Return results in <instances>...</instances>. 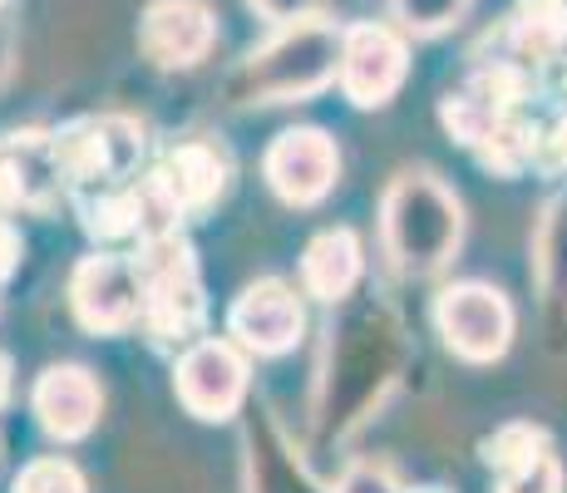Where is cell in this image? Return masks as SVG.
Wrapping results in <instances>:
<instances>
[{"label":"cell","instance_id":"1","mask_svg":"<svg viewBox=\"0 0 567 493\" xmlns=\"http://www.w3.org/2000/svg\"><path fill=\"white\" fill-rule=\"evenodd\" d=\"M405 370V326L380 301L341 311L326 331L321 380H316V440L341 444L380 410Z\"/></svg>","mask_w":567,"mask_h":493},{"label":"cell","instance_id":"2","mask_svg":"<svg viewBox=\"0 0 567 493\" xmlns=\"http://www.w3.org/2000/svg\"><path fill=\"white\" fill-rule=\"evenodd\" d=\"M523 99H528V70L508 60H484L460 90L440 99V119L488 168L518 173L538 163V124L523 119Z\"/></svg>","mask_w":567,"mask_h":493},{"label":"cell","instance_id":"3","mask_svg":"<svg viewBox=\"0 0 567 493\" xmlns=\"http://www.w3.org/2000/svg\"><path fill=\"white\" fill-rule=\"evenodd\" d=\"M346 25L326 20L321 10L307 20H287L267 45H257L227 80L233 104H301L331 90L341 74Z\"/></svg>","mask_w":567,"mask_h":493},{"label":"cell","instance_id":"4","mask_svg":"<svg viewBox=\"0 0 567 493\" xmlns=\"http://www.w3.org/2000/svg\"><path fill=\"white\" fill-rule=\"evenodd\" d=\"M380 237L405 277H434L464 243V207L430 168H405L380 197Z\"/></svg>","mask_w":567,"mask_h":493},{"label":"cell","instance_id":"5","mask_svg":"<svg viewBox=\"0 0 567 493\" xmlns=\"http://www.w3.org/2000/svg\"><path fill=\"white\" fill-rule=\"evenodd\" d=\"M138 277H144V316L138 326L154 346H193L203 336V281L193 247L183 233H163L154 243H138Z\"/></svg>","mask_w":567,"mask_h":493},{"label":"cell","instance_id":"6","mask_svg":"<svg viewBox=\"0 0 567 493\" xmlns=\"http://www.w3.org/2000/svg\"><path fill=\"white\" fill-rule=\"evenodd\" d=\"M54 148H60L64 188L74 197L104 193L134 178L138 158H144V124L124 114L74 119V124H64L54 134Z\"/></svg>","mask_w":567,"mask_h":493},{"label":"cell","instance_id":"7","mask_svg":"<svg viewBox=\"0 0 567 493\" xmlns=\"http://www.w3.org/2000/svg\"><path fill=\"white\" fill-rule=\"evenodd\" d=\"M434 331L460 360L494 366L514 346V306L488 281H454L434 301Z\"/></svg>","mask_w":567,"mask_h":493},{"label":"cell","instance_id":"8","mask_svg":"<svg viewBox=\"0 0 567 493\" xmlns=\"http://www.w3.org/2000/svg\"><path fill=\"white\" fill-rule=\"evenodd\" d=\"M70 306L74 321L94 336H124L144 316V277H138V257H118V251H94L74 267L70 277Z\"/></svg>","mask_w":567,"mask_h":493},{"label":"cell","instance_id":"9","mask_svg":"<svg viewBox=\"0 0 567 493\" xmlns=\"http://www.w3.org/2000/svg\"><path fill=\"white\" fill-rule=\"evenodd\" d=\"M410 74V50L405 35L395 25H380V20H361V25H346L341 40V94L355 109H380L395 99V90Z\"/></svg>","mask_w":567,"mask_h":493},{"label":"cell","instance_id":"10","mask_svg":"<svg viewBox=\"0 0 567 493\" xmlns=\"http://www.w3.org/2000/svg\"><path fill=\"white\" fill-rule=\"evenodd\" d=\"M261 173H267V188L287 207H316L341 178V153H336V138L326 129L301 124L271 138Z\"/></svg>","mask_w":567,"mask_h":493},{"label":"cell","instance_id":"11","mask_svg":"<svg viewBox=\"0 0 567 493\" xmlns=\"http://www.w3.org/2000/svg\"><path fill=\"white\" fill-rule=\"evenodd\" d=\"M173 390L198 420H233L247 400V356L237 341H193L178 356Z\"/></svg>","mask_w":567,"mask_h":493},{"label":"cell","instance_id":"12","mask_svg":"<svg viewBox=\"0 0 567 493\" xmlns=\"http://www.w3.org/2000/svg\"><path fill=\"white\" fill-rule=\"evenodd\" d=\"M64 193L60 148L45 129L0 138V213H50Z\"/></svg>","mask_w":567,"mask_h":493},{"label":"cell","instance_id":"13","mask_svg":"<svg viewBox=\"0 0 567 493\" xmlns=\"http://www.w3.org/2000/svg\"><path fill=\"white\" fill-rule=\"evenodd\" d=\"M227 331L243 350L252 356H287L291 346L307 331V311H301V296L277 277H261L252 287L237 291L233 311H227Z\"/></svg>","mask_w":567,"mask_h":493},{"label":"cell","instance_id":"14","mask_svg":"<svg viewBox=\"0 0 567 493\" xmlns=\"http://www.w3.org/2000/svg\"><path fill=\"white\" fill-rule=\"evenodd\" d=\"M217 45V16L207 0H154L138 20V50L158 70H198Z\"/></svg>","mask_w":567,"mask_h":493},{"label":"cell","instance_id":"15","mask_svg":"<svg viewBox=\"0 0 567 493\" xmlns=\"http://www.w3.org/2000/svg\"><path fill=\"white\" fill-rule=\"evenodd\" d=\"M30 404H35V420L50 440L74 444L100 424L104 390L94 380V370H84V366H45L35 390H30Z\"/></svg>","mask_w":567,"mask_h":493},{"label":"cell","instance_id":"16","mask_svg":"<svg viewBox=\"0 0 567 493\" xmlns=\"http://www.w3.org/2000/svg\"><path fill=\"white\" fill-rule=\"evenodd\" d=\"M494 60H508L518 70H543L567 54V0H518L504 16V25L488 35Z\"/></svg>","mask_w":567,"mask_h":493},{"label":"cell","instance_id":"17","mask_svg":"<svg viewBox=\"0 0 567 493\" xmlns=\"http://www.w3.org/2000/svg\"><path fill=\"white\" fill-rule=\"evenodd\" d=\"M227 173H233L227 168V153L213 138H183V144L168 148V158L158 163L154 178L173 197V207L188 217V213H207L227 193Z\"/></svg>","mask_w":567,"mask_h":493},{"label":"cell","instance_id":"18","mask_svg":"<svg viewBox=\"0 0 567 493\" xmlns=\"http://www.w3.org/2000/svg\"><path fill=\"white\" fill-rule=\"evenodd\" d=\"M365 271V247L351 227H326L301 251V287L316 301H346Z\"/></svg>","mask_w":567,"mask_h":493},{"label":"cell","instance_id":"19","mask_svg":"<svg viewBox=\"0 0 567 493\" xmlns=\"http://www.w3.org/2000/svg\"><path fill=\"white\" fill-rule=\"evenodd\" d=\"M533 271H538V291L553 316L567 321V197H553L538 217V237H533Z\"/></svg>","mask_w":567,"mask_h":493},{"label":"cell","instance_id":"20","mask_svg":"<svg viewBox=\"0 0 567 493\" xmlns=\"http://www.w3.org/2000/svg\"><path fill=\"white\" fill-rule=\"evenodd\" d=\"M474 0H390V16L400 20V30L414 40H430V35H444L454 30L460 20L468 16Z\"/></svg>","mask_w":567,"mask_h":493},{"label":"cell","instance_id":"21","mask_svg":"<svg viewBox=\"0 0 567 493\" xmlns=\"http://www.w3.org/2000/svg\"><path fill=\"white\" fill-rule=\"evenodd\" d=\"M498 493H563V464L553 444H538L533 454L498 469Z\"/></svg>","mask_w":567,"mask_h":493},{"label":"cell","instance_id":"22","mask_svg":"<svg viewBox=\"0 0 567 493\" xmlns=\"http://www.w3.org/2000/svg\"><path fill=\"white\" fill-rule=\"evenodd\" d=\"M10 493H90V484H84V474L70 464V459L45 454V459H30V464L20 469V479Z\"/></svg>","mask_w":567,"mask_h":493},{"label":"cell","instance_id":"23","mask_svg":"<svg viewBox=\"0 0 567 493\" xmlns=\"http://www.w3.org/2000/svg\"><path fill=\"white\" fill-rule=\"evenodd\" d=\"M538 444H548V434H543L538 424H504V430H498L494 440H484V464L498 474L504 464H514V459L533 454Z\"/></svg>","mask_w":567,"mask_h":493},{"label":"cell","instance_id":"24","mask_svg":"<svg viewBox=\"0 0 567 493\" xmlns=\"http://www.w3.org/2000/svg\"><path fill=\"white\" fill-rule=\"evenodd\" d=\"M331 493H405V489H400V479L390 474L385 464H375V459H361V464H351L341 479H336Z\"/></svg>","mask_w":567,"mask_h":493},{"label":"cell","instance_id":"25","mask_svg":"<svg viewBox=\"0 0 567 493\" xmlns=\"http://www.w3.org/2000/svg\"><path fill=\"white\" fill-rule=\"evenodd\" d=\"M247 6H252L261 20H271V25H287V20L316 16V0H247Z\"/></svg>","mask_w":567,"mask_h":493},{"label":"cell","instance_id":"26","mask_svg":"<svg viewBox=\"0 0 567 493\" xmlns=\"http://www.w3.org/2000/svg\"><path fill=\"white\" fill-rule=\"evenodd\" d=\"M20 251H25V243H20V233L0 217V281L6 277H16V267H20Z\"/></svg>","mask_w":567,"mask_h":493},{"label":"cell","instance_id":"27","mask_svg":"<svg viewBox=\"0 0 567 493\" xmlns=\"http://www.w3.org/2000/svg\"><path fill=\"white\" fill-rule=\"evenodd\" d=\"M10 64H16V35H10V25L0 20V84L10 80Z\"/></svg>","mask_w":567,"mask_h":493},{"label":"cell","instance_id":"28","mask_svg":"<svg viewBox=\"0 0 567 493\" xmlns=\"http://www.w3.org/2000/svg\"><path fill=\"white\" fill-rule=\"evenodd\" d=\"M6 400H10V360L0 356V404H6Z\"/></svg>","mask_w":567,"mask_h":493},{"label":"cell","instance_id":"29","mask_svg":"<svg viewBox=\"0 0 567 493\" xmlns=\"http://www.w3.org/2000/svg\"><path fill=\"white\" fill-rule=\"evenodd\" d=\"M563 94H567V54H563Z\"/></svg>","mask_w":567,"mask_h":493},{"label":"cell","instance_id":"30","mask_svg":"<svg viewBox=\"0 0 567 493\" xmlns=\"http://www.w3.org/2000/svg\"><path fill=\"white\" fill-rule=\"evenodd\" d=\"M414 493H450V489H414Z\"/></svg>","mask_w":567,"mask_h":493},{"label":"cell","instance_id":"31","mask_svg":"<svg viewBox=\"0 0 567 493\" xmlns=\"http://www.w3.org/2000/svg\"><path fill=\"white\" fill-rule=\"evenodd\" d=\"M0 6H6V0H0Z\"/></svg>","mask_w":567,"mask_h":493}]
</instances>
